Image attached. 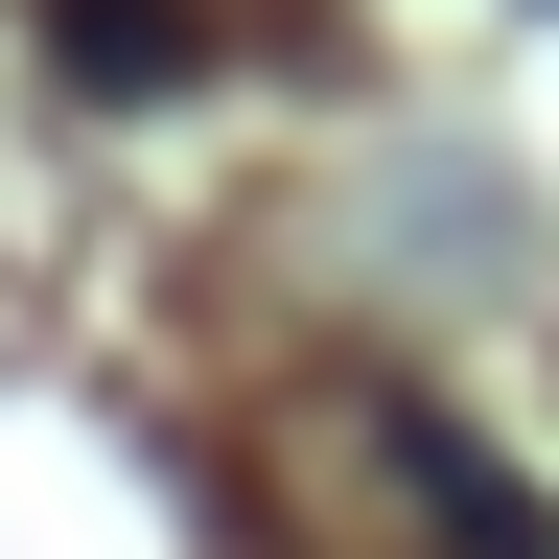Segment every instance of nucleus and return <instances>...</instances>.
<instances>
[{
	"label": "nucleus",
	"mask_w": 559,
	"mask_h": 559,
	"mask_svg": "<svg viewBox=\"0 0 559 559\" xmlns=\"http://www.w3.org/2000/svg\"><path fill=\"white\" fill-rule=\"evenodd\" d=\"M47 70H70V94H187V70H210V0H47Z\"/></svg>",
	"instance_id": "obj_1"
},
{
	"label": "nucleus",
	"mask_w": 559,
	"mask_h": 559,
	"mask_svg": "<svg viewBox=\"0 0 559 559\" xmlns=\"http://www.w3.org/2000/svg\"><path fill=\"white\" fill-rule=\"evenodd\" d=\"M396 466H419V489H443V559H559V536H536V489H513V466H489V443H466V419H443V396H396Z\"/></svg>",
	"instance_id": "obj_2"
}]
</instances>
